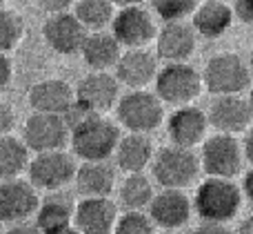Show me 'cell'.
Listing matches in <instances>:
<instances>
[{"mask_svg": "<svg viewBox=\"0 0 253 234\" xmlns=\"http://www.w3.org/2000/svg\"><path fill=\"white\" fill-rule=\"evenodd\" d=\"M29 105L40 114H58L67 116L76 105V89L60 78L40 80L29 89Z\"/></svg>", "mask_w": 253, "mask_h": 234, "instance_id": "2e32d148", "label": "cell"}, {"mask_svg": "<svg viewBox=\"0 0 253 234\" xmlns=\"http://www.w3.org/2000/svg\"><path fill=\"white\" fill-rule=\"evenodd\" d=\"M118 223V208L107 199H83L76 203L74 226L83 234H114Z\"/></svg>", "mask_w": 253, "mask_h": 234, "instance_id": "ac0fdd59", "label": "cell"}, {"mask_svg": "<svg viewBox=\"0 0 253 234\" xmlns=\"http://www.w3.org/2000/svg\"><path fill=\"white\" fill-rule=\"evenodd\" d=\"M67 116H76L67 123L71 127V150L78 159H83L84 163H96L116 154V147L123 136L114 120L105 116L84 114L78 105L71 107Z\"/></svg>", "mask_w": 253, "mask_h": 234, "instance_id": "6da1fadb", "label": "cell"}, {"mask_svg": "<svg viewBox=\"0 0 253 234\" xmlns=\"http://www.w3.org/2000/svg\"><path fill=\"white\" fill-rule=\"evenodd\" d=\"M111 34L126 49H144L151 40H156L158 27L153 22L151 11L138 4V7H126L116 11V18L111 22Z\"/></svg>", "mask_w": 253, "mask_h": 234, "instance_id": "8fae6325", "label": "cell"}, {"mask_svg": "<svg viewBox=\"0 0 253 234\" xmlns=\"http://www.w3.org/2000/svg\"><path fill=\"white\" fill-rule=\"evenodd\" d=\"M158 58L147 49H126L116 65V78L129 89H144L149 83H156Z\"/></svg>", "mask_w": 253, "mask_h": 234, "instance_id": "ffe728a7", "label": "cell"}, {"mask_svg": "<svg viewBox=\"0 0 253 234\" xmlns=\"http://www.w3.org/2000/svg\"><path fill=\"white\" fill-rule=\"evenodd\" d=\"M22 141L36 154H44V152H56L71 141V127L67 123L65 116L58 114H40L34 112L29 118L25 120V134Z\"/></svg>", "mask_w": 253, "mask_h": 234, "instance_id": "ba28073f", "label": "cell"}, {"mask_svg": "<svg viewBox=\"0 0 253 234\" xmlns=\"http://www.w3.org/2000/svg\"><path fill=\"white\" fill-rule=\"evenodd\" d=\"M116 165L125 174H142L153 163V143L147 134H126L116 147Z\"/></svg>", "mask_w": 253, "mask_h": 234, "instance_id": "7402d4cb", "label": "cell"}, {"mask_svg": "<svg viewBox=\"0 0 253 234\" xmlns=\"http://www.w3.org/2000/svg\"><path fill=\"white\" fill-rule=\"evenodd\" d=\"M76 187L83 199H107L116 187V172L107 161L83 163L76 172Z\"/></svg>", "mask_w": 253, "mask_h": 234, "instance_id": "cb8c5ba5", "label": "cell"}, {"mask_svg": "<svg viewBox=\"0 0 253 234\" xmlns=\"http://www.w3.org/2000/svg\"><path fill=\"white\" fill-rule=\"evenodd\" d=\"M29 168V147L16 136H0V183L18 178Z\"/></svg>", "mask_w": 253, "mask_h": 234, "instance_id": "d4e9b609", "label": "cell"}, {"mask_svg": "<svg viewBox=\"0 0 253 234\" xmlns=\"http://www.w3.org/2000/svg\"><path fill=\"white\" fill-rule=\"evenodd\" d=\"M151 9L165 22H182L193 16L198 9V0H151Z\"/></svg>", "mask_w": 253, "mask_h": 234, "instance_id": "f546056e", "label": "cell"}, {"mask_svg": "<svg viewBox=\"0 0 253 234\" xmlns=\"http://www.w3.org/2000/svg\"><path fill=\"white\" fill-rule=\"evenodd\" d=\"M13 76V65H11V58L7 56L4 52H0V89H4L9 85Z\"/></svg>", "mask_w": 253, "mask_h": 234, "instance_id": "e575fe53", "label": "cell"}, {"mask_svg": "<svg viewBox=\"0 0 253 234\" xmlns=\"http://www.w3.org/2000/svg\"><path fill=\"white\" fill-rule=\"evenodd\" d=\"M238 234H253V214H251V217H247L245 221L240 223V228H238Z\"/></svg>", "mask_w": 253, "mask_h": 234, "instance_id": "60d3db41", "label": "cell"}, {"mask_svg": "<svg viewBox=\"0 0 253 234\" xmlns=\"http://www.w3.org/2000/svg\"><path fill=\"white\" fill-rule=\"evenodd\" d=\"M156 94L162 103L173 107L191 105L193 98L202 92V74L187 62H167L156 76Z\"/></svg>", "mask_w": 253, "mask_h": 234, "instance_id": "8992f818", "label": "cell"}, {"mask_svg": "<svg viewBox=\"0 0 253 234\" xmlns=\"http://www.w3.org/2000/svg\"><path fill=\"white\" fill-rule=\"evenodd\" d=\"M242 194L253 203V168L245 174V178H242Z\"/></svg>", "mask_w": 253, "mask_h": 234, "instance_id": "f35d334b", "label": "cell"}, {"mask_svg": "<svg viewBox=\"0 0 253 234\" xmlns=\"http://www.w3.org/2000/svg\"><path fill=\"white\" fill-rule=\"evenodd\" d=\"M153 185L144 174H126L123 185H120V203L126 210H140L149 208L153 201Z\"/></svg>", "mask_w": 253, "mask_h": 234, "instance_id": "83f0119b", "label": "cell"}, {"mask_svg": "<svg viewBox=\"0 0 253 234\" xmlns=\"http://www.w3.org/2000/svg\"><path fill=\"white\" fill-rule=\"evenodd\" d=\"M207 116H209V125H213L218 129V134H231V136L247 132L253 120L249 98H242L240 94H236V96H215Z\"/></svg>", "mask_w": 253, "mask_h": 234, "instance_id": "9a60e30c", "label": "cell"}, {"mask_svg": "<svg viewBox=\"0 0 253 234\" xmlns=\"http://www.w3.org/2000/svg\"><path fill=\"white\" fill-rule=\"evenodd\" d=\"M111 2H114L118 9H126V7H138V4H142L144 0H111Z\"/></svg>", "mask_w": 253, "mask_h": 234, "instance_id": "b9f144b4", "label": "cell"}, {"mask_svg": "<svg viewBox=\"0 0 253 234\" xmlns=\"http://www.w3.org/2000/svg\"><path fill=\"white\" fill-rule=\"evenodd\" d=\"M89 36V29L76 18L74 11L49 16L42 25V38L47 47H51L60 56H71L83 52V45Z\"/></svg>", "mask_w": 253, "mask_h": 234, "instance_id": "4fadbf2b", "label": "cell"}, {"mask_svg": "<svg viewBox=\"0 0 253 234\" xmlns=\"http://www.w3.org/2000/svg\"><path fill=\"white\" fill-rule=\"evenodd\" d=\"M29 181L34 187L40 190H60L67 183L76 181V161L69 152L56 150V152H44V154H36L29 161Z\"/></svg>", "mask_w": 253, "mask_h": 234, "instance_id": "9c48e42d", "label": "cell"}, {"mask_svg": "<svg viewBox=\"0 0 253 234\" xmlns=\"http://www.w3.org/2000/svg\"><path fill=\"white\" fill-rule=\"evenodd\" d=\"M118 123L126 127L131 134H149L158 129L165 118V105L158 94L147 89H131L120 96L116 105Z\"/></svg>", "mask_w": 253, "mask_h": 234, "instance_id": "277c9868", "label": "cell"}, {"mask_svg": "<svg viewBox=\"0 0 253 234\" xmlns=\"http://www.w3.org/2000/svg\"><path fill=\"white\" fill-rule=\"evenodd\" d=\"M193 234H231L229 228L224 223H211V221H202L200 226L193 230Z\"/></svg>", "mask_w": 253, "mask_h": 234, "instance_id": "d590c367", "label": "cell"}, {"mask_svg": "<svg viewBox=\"0 0 253 234\" xmlns=\"http://www.w3.org/2000/svg\"><path fill=\"white\" fill-rule=\"evenodd\" d=\"M242 143L231 134H213L205 138L200 150V165L207 176L233 178L242 170Z\"/></svg>", "mask_w": 253, "mask_h": 234, "instance_id": "52a82bcc", "label": "cell"}, {"mask_svg": "<svg viewBox=\"0 0 253 234\" xmlns=\"http://www.w3.org/2000/svg\"><path fill=\"white\" fill-rule=\"evenodd\" d=\"M80 54L91 71H107L109 67L118 65L123 56V45L111 31H89Z\"/></svg>", "mask_w": 253, "mask_h": 234, "instance_id": "603a6c76", "label": "cell"}, {"mask_svg": "<svg viewBox=\"0 0 253 234\" xmlns=\"http://www.w3.org/2000/svg\"><path fill=\"white\" fill-rule=\"evenodd\" d=\"M196 52V29L189 22H165L156 36V54L167 62H184Z\"/></svg>", "mask_w": 253, "mask_h": 234, "instance_id": "d6986e66", "label": "cell"}, {"mask_svg": "<svg viewBox=\"0 0 253 234\" xmlns=\"http://www.w3.org/2000/svg\"><path fill=\"white\" fill-rule=\"evenodd\" d=\"M151 172L156 183L162 185L165 190H184L202 172L200 156L193 154V150H187V147H160L153 156Z\"/></svg>", "mask_w": 253, "mask_h": 234, "instance_id": "3957f363", "label": "cell"}, {"mask_svg": "<svg viewBox=\"0 0 253 234\" xmlns=\"http://www.w3.org/2000/svg\"><path fill=\"white\" fill-rule=\"evenodd\" d=\"M0 234H4V230H2V221H0Z\"/></svg>", "mask_w": 253, "mask_h": 234, "instance_id": "f6af8a7d", "label": "cell"}, {"mask_svg": "<svg viewBox=\"0 0 253 234\" xmlns=\"http://www.w3.org/2000/svg\"><path fill=\"white\" fill-rule=\"evenodd\" d=\"M120 80L109 71H91L76 87V105L84 114L102 116L114 105H118Z\"/></svg>", "mask_w": 253, "mask_h": 234, "instance_id": "30bf717a", "label": "cell"}, {"mask_svg": "<svg viewBox=\"0 0 253 234\" xmlns=\"http://www.w3.org/2000/svg\"><path fill=\"white\" fill-rule=\"evenodd\" d=\"M22 34H25L22 18L13 9H7L0 4V52L7 54L13 47H18Z\"/></svg>", "mask_w": 253, "mask_h": 234, "instance_id": "f1b7e54d", "label": "cell"}, {"mask_svg": "<svg viewBox=\"0 0 253 234\" xmlns=\"http://www.w3.org/2000/svg\"><path fill=\"white\" fill-rule=\"evenodd\" d=\"M231 9L238 20L253 25V0H231Z\"/></svg>", "mask_w": 253, "mask_h": 234, "instance_id": "d6a6232c", "label": "cell"}, {"mask_svg": "<svg viewBox=\"0 0 253 234\" xmlns=\"http://www.w3.org/2000/svg\"><path fill=\"white\" fill-rule=\"evenodd\" d=\"M71 4H76L74 0H38V7L42 9V11H49V16L69 11Z\"/></svg>", "mask_w": 253, "mask_h": 234, "instance_id": "836d02e7", "label": "cell"}, {"mask_svg": "<svg viewBox=\"0 0 253 234\" xmlns=\"http://www.w3.org/2000/svg\"><path fill=\"white\" fill-rule=\"evenodd\" d=\"M44 234H83L78 230V228L74 226V223H69V226H60V228H53V230L44 232Z\"/></svg>", "mask_w": 253, "mask_h": 234, "instance_id": "ab89813d", "label": "cell"}, {"mask_svg": "<svg viewBox=\"0 0 253 234\" xmlns=\"http://www.w3.org/2000/svg\"><path fill=\"white\" fill-rule=\"evenodd\" d=\"M233 18H236V13H233L231 4H227L224 0H205L193 11L191 25L196 29V34H200L202 38L213 40L227 34Z\"/></svg>", "mask_w": 253, "mask_h": 234, "instance_id": "44dd1931", "label": "cell"}, {"mask_svg": "<svg viewBox=\"0 0 253 234\" xmlns=\"http://www.w3.org/2000/svg\"><path fill=\"white\" fill-rule=\"evenodd\" d=\"M13 125H16V114H13L11 105L0 101V136H9Z\"/></svg>", "mask_w": 253, "mask_h": 234, "instance_id": "1f68e13d", "label": "cell"}, {"mask_svg": "<svg viewBox=\"0 0 253 234\" xmlns=\"http://www.w3.org/2000/svg\"><path fill=\"white\" fill-rule=\"evenodd\" d=\"M249 107H251V116H253V89H251V94H249Z\"/></svg>", "mask_w": 253, "mask_h": 234, "instance_id": "7bdbcfd3", "label": "cell"}, {"mask_svg": "<svg viewBox=\"0 0 253 234\" xmlns=\"http://www.w3.org/2000/svg\"><path fill=\"white\" fill-rule=\"evenodd\" d=\"M76 205L65 194H51L44 201H40V208L36 212V226L42 232H49L53 228L69 226L74 223Z\"/></svg>", "mask_w": 253, "mask_h": 234, "instance_id": "484cf974", "label": "cell"}, {"mask_svg": "<svg viewBox=\"0 0 253 234\" xmlns=\"http://www.w3.org/2000/svg\"><path fill=\"white\" fill-rule=\"evenodd\" d=\"M191 210L193 201L182 190H162L153 196L149 205V217L158 228L178 230L187 226V221L191 219Z\"/></svg>", "mask_w": 253, "mask_h": 234, "instance_id": "e0dca14e", "label": "cell"}, {"mask_svg": "<svg viewBox=\"0 0 253 234\" xmlns=\"http://www.w3.org/2000/svg\"><path fill=\"white\" fill-rule=\"evenodd\" d=\"M156 232V223L151 217L140 210H126L123 217H118L114 234H153Z\"/></svg>", "mask_w": 253, "mask_h": 234, "instance_id": "4dcf8cb0", "label": "cell"}, {"mask_svg": "<svg viewBox=\"0 0 253 234\" xmlns=\"http://www.w3.org/2000/svg\"><path fill=\"white\" fill-rule=\"evenodd\" d=\"M242 205V187H238L231 178L207 176L193 196V208L202 221L229 223L238 214Z\"/></svg>", "mask_w": 253, "mask_h": 234, "instance_id": "7a4b0ae2", "label": "cell"}, {"mask_svg": "<svg viewBox=\"0 0 253 234\" xmlns=\"http://www.w3.org/2000/svg\"><path fill=\"white\" fill-rule=\"evenodd\" d=\"M2 2H4V0H0V4H2Z\"/></svg>", "mask_w": 253, "mask_h": 234, "instance_id": "bcb514c9", "label": "cell"}, {"mask_svg": "<svg viewBox=\"0 0 253 234\" xmlns=\"http://www.w3.org/2000/svg\"><path fill=\"white\" fill-rule=\"evenodd\" d=\"M249 67H251V71H253V52H251V56H249Z\"/></svg>", "mask_w": 253, "mask_h": 234, "instance_id": "ee69618b", "label": "cell"}, {"mask_svg": "<svg viewBox=\"0 0 253 234\" xmlns=\"http://www.w3.org/2000/svg\"><path fill=\"white\" fill-rule=\"evenodd\" d=\"M4 234H44L42 230H40L36 223H13L11 228H9Z\"/></svg>", "mask_w": 253, "mask_h": 234, "instance_id": "8d00e7d4", "label": "cell"}, {"mask_svg": "<svg viewBox=\"0 0 253 234\" xmlns=\"http://www.w3.org/2000/svg\"><path fill=\"white\" fill-rule=\"evenodd\" d=\"M74 13L87 29L102 31L116 18V4L111 0H76Z\"/></svg>", "mask_w": 253, "mask_h": 234, "instance_id": "4316f807", "label": "cell"}, {"mask_svg": "<svg viewBox=\"0 0 253 234\" xmlns=\"http://www.w3.org/2000/svg\"><path fill=\"white\" fill-rule=\"evenodd\" d=\"M242 152H245V159L253 163V127H249L245 132V138H242Z\"/></svg>", "mask_w": 253, "mask_h": 234, "instance_id": "74e56055", "label": "cell"}, {"mask_svg": "<svg viewBox=\"0 0 253 234\" xmlns=\"http://www.w3.org/2000/svg\"><path fill=\"white\" fill-rule=\"evenodd\" d=\"M202 83L213 96H236L249 87L251 71L238 54L222 52L209 58L202 71Z\"/></svg>", "mask_w": 253, "mask_h": 234, "instance_id": "5b68a950", "label": "cell"}, {"mask_svg": "<svg viewBox=\"0 0 253 234\" xmlns=\"http://www.w3.org/2000/svg\"><path fill=\"white\" fill-rule=\"evenodd\" d=\"M207 127H209V116L196 105L175 107V112L167 120V132L173 145L193 150L196 145L205 143Z\"/></svg>", "mask_w": 253, "mask_h": 234, "instance_id": "5bb4252c", "label": "cell"}, {"mask_svg": "<svg viewBox=\"0 0 253 234\" xmlns=\"http://www.w3.org/2000/svg\"><path fill=\"white\" fill-rule=\"evenodd\" d=\"M40 199L31 181L11 178L0 183V221L2 223H25L36 217Z\"/></svg>", "mask_w": 253, "mask_h": 234, "instance_id": "7c38bea8", "label": "cell"}]
</instances>
